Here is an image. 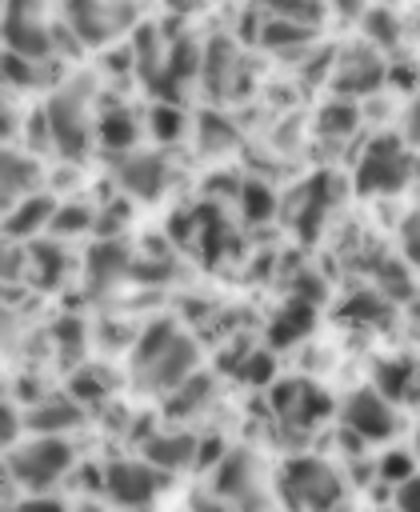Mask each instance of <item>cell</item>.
<instances>
[{"label":"cell","mask_w":420,"mask_h":512,"mask_svg":"<svg viewBox=\"0 0 420 512\" xmlns=\"http://www.w3.org/2000/svg\"><path fill=\"white\" fill-rule=\"evenodd\" d=\"M344 424H348V432H356L360 440H388V436H396V408H392V400L380 392V388H360V392H352L348 400H344Z\"/></svg>","instance_id":"52a82bcc"},{"label":"cell","mask_w":420,"mask_h":512,"mask_svg":"<svg viewBox=\"0 0 420 512\" xmlns=\"http://www.w3.org/2000/svg\"><path fill=\"white\" fill-rule=\"evenodd\" d=\"M308 328H312V304H308V300H288V304L276 312V320H272V344H292V340H300Z\"/></svg>","instance_id":"d6986e66"},{"label":"cell","mask_w":420,"mask_h":512,"mask_svg":"<svg viewBox=\"0 0 420 512\" xmlns=\"http://www.w3.org/2000/svg\"><path fill=\"white\" fill-rule=\"evenodd\" d=\"M0 488H4V468H0Z\"/></svg>","instance_id":"d590c367"},{"label":"cell","mask_w":420,"mask_h":512,"mask_svg":"<svg viewBox=\"0 0 420 512\" xmlns=\"http://www.w3.org/2000/svg\"><path fill=\"white\" fill-rule=\"evenodd\" d=\"M220 492H224L228 500H244V496L256 492V464H252V456L232 452V456L220 464Z\"/></svg>","instance_id":"ac0fdd59"},{"label":"cell","mask_w":420,"mask_h":512,"mask_svg":"<svg viewBox=\"0 0 420 512\" xmlns=\"http://www.w3.org/2000/svg\"><path fill=\"white\" fill-rule=\"evenodd\" d=\"M380 80V60L372 52H348L344 64H336V88L340 92H368Z\"/></svg>","instance_id":"2e32d148"},{"label":"cell","mask_w":420,"mask_h":512,"mask_svg":"<svg viewBox=\"0 0 420 512\" xmlns=\"http://www.w3.org/2000/svg\"><path fill=\"white\" fill-rule=\"evenodd\" d=\"M16 436H20V416H16V408H12V404H4V400H0V448H12V444H16Z\"/></svg>","instance_id":"f1b7e54d"},{"label":"cell","mask_w":420,"mask_h":512,"mask_svg":"<svg viewBox=\"0 0 420 512\" xmlns=\"http://www.w3.org/2000/svg\"><path fill=\"white\" fill-rule=\"evenodd\" d=\"M356 128V108L344 100V104H332L324 116H320V132L324 136H348Z\"/></svg>","instance_id":"484cf974"},{"label":"cell","mask_w":420,"mask_h":512,"mask_svg":"<svg viewBox=\"0 0 420 512\" xmlns=\"http://www.w3.org/2000/svg\"><path fill=\"white\" fill-rule=\"evenodd\" d=\"M52 212H56L52 192H28L24 200H16L4 212V232L16 236V240H32L36 232H44L52 224Z\"/></svg>","instance_id":"8fae6325"},{"label":"cell","mask_w":420,"mask_h":512,"mask_svg":"<svg viewBox=\"0 0 420 512\" xmlns=\"http://www.w3.org/2000/svg\"><path fill=\"white\" fill-rule=\"evenodd\" d=\"M196 368V344L172 324V320H156L144 328V336L136 340L132 352V376L140 388L152 392H172L176 384H184Z\"/></svg>","instance_id":"6da1fadb"},{"label":"cell","mask_w":420,"mask_h":512,"mask_svg":"<svg viewBox=\"0 0 420 512\" xmlns=\"http://www.w3.org/2000/svg\"><path fill=\"white\" fill-rule=\"evenodd\" d=\"M24 264H28L24 244L0 228V280H16V276L24 272Z\"/></svg>","instance_id":"d4e9b609"},{"label":"cell","mask_w":420,"mask_h":512,"mask_svg":"<svg viewBox=\"0 0 420 512\" xmlns=\"http://www.w3.org/2000/svg\"><path fill=\"white\" fill-rule=\"evenodd\" d=\"M208 380L204 376H188L184 384H176L172 388V400H168V416H192L204 400H208Z\"/></svg>","instance_id":"44dd1931"},{"label":"cell","mask_w":420,"mask_h":512,"mask_svg":"<svg viewBox=\"0 0 420 512\" xmlns=\"http://www.w3.org/2000/svg\"><path fill=\"white\" fill-rule=\"evenodd\" d=\"M36 184H40L36 160H28V156H20L12 148H0V212H8L16 200L36 192Z\"/></svg>","instance_id":"7c38bea8"},{"label":"cell","mask_w":420,"mask_h":512,"mask_svg":"<svg viewBox=\"0 0 420 512\" xmlns=\"http://www.w3.org/2000/svg\"><path fill=\"white\" fill-rule=\"evenodd\" d=\"M28 264H36L40 284H48V280H60V272H64V264H68V252H64L60 244H52V240H40V244H32Z\"/></svg>","instance_id":"7402d4cb"},{"label":"cell","mask_w":420,"mask_h":512,"mask_svg":"<svg viewBox=\"0 0 420 512\" xmlns=\"http://www.w3.org/2000/svg\"><path fill=\"white\" fill-rule=\"evenodd\" d=\"M240 376H244V380H252V384H264V380L272 376V360H268V352H256V356L240 368Z\"/></svg>","instance_id":"4dcf8cb0"},{"label":"cell","mask_w":420,"mask_h":512,"mask_svg":"<svg viewBox=\"0 0 420 512\" xmlns=\"http://www.w3.org/2000/svg\"><path fill=\"white\" fill-rule=\"evenodd\" d=\"M232 144H236V132H232L228 120H220V116H200V148L220 152V148H232Z\"/></svg>","instance_id":"cb8c5ba5"},{"label":"cell","mask_w":420,"mask_h":512,"mask_svg":"<svg viewBox=\"0 0 420 512\" xmlns=\"http://www.w3.org/2000/svg\"><path fill=\"white\" fill-rule=\"evenodd\" d=\"M0 8H4V0H0Z\"/></svg>","instance_id":"8d00e7d4"},{"label":"cell","mask_w":420,"mask_h":512,"mask_svg":"<svg viewBox=\"0 0 420 512\" xmlns=\"http://www.w3.org/2000/svg\"><path fill=\"white\" fill-rule=\"evenodd\" d=\"M272 408L288 420V424H296V428H312L320 416H328V396L316 388V384H304V380H288V384H280L276 392H272Z\"/></svg>","instance_id":"9c48e42d"},{"label":"cell","mask_w":420,"mask_h":512,"mask_svg":"<svg viewBox=\"0 0 420 512\" xmlns=\"http://www.w3.org/2000/svg\"><path fill=\"white\" fill-rule=\"evenodd\" d=\"M400 244H404V256H408L412 264H420V212H412V216L404 220V228H400Z\"/></svg>","instance_id":"83f0119b"},{"label":"cell","mask_w":420,"mask_h":512,"mask_svg":"<svg viewBox=\"0 0 420 512\" xmlns=\"http://www.w3.org/2000/svg\"><path fill=\"white\" fill-rule=\"evenodd\" d=\"M412 176V160L404 152V144L396 136H380L372 140V148L364 152L360 168H356V188L360 192H400Z\"/></svg>","instance_id":"8992f818"},{"label":"cell","mask_w":420,"mask_h":512,"mask_svg":"<svg viewBox=\"0 0 420 512\" xmlns=\"http://www.w3.org/2000/svg\"><path fill=\"white\" fill-rule=\"evenodd\" d=\"M96 136H100L104 148H112V152H128V148L140 140V128H136V120H132L128 108H108V112L96 120Z\"/></svg>","instance_id":"e0dca14e"},{"label":"cell","mask_w":420,"mask_h":512,"mask_svg":"<svg viewBox=\"0 0 420 512\" xmlns=\"http://www.w3.org/2000/svg\"><path fill=\"white\" fill-rule=\"evenodd\" d=\"M108 496L124 508H148L160 492V468H152L148 460H116L108 464Z\"/></svg>","instance_id":"ba28073f"},{"label":"cell","mask_w":420,"mask_h":512,"mask_svg":"<svg viewBox=\"0 0 420 512\" xmlns=\"http://www.w3.org/2000/svg\"><path fill=\"white\" fill-rule=\"evenodd\" d=\"M84 264H88V280H92L96 288H104L108 280H116V276L124 272V252L108 240V244H96L92 256H88Z\"/></svg>","instance_id":"ffe728a7"},{"label":"cell","mask_w":420,"mask_h":512,"mask_svg":"<svg viewBox=\"0 0 420 512\" xmlns=\"http://www.w3.org/2000/svg\"><path fill=\"white\" fill-rule=\"evenodd\" d=\"M144 460L152 468H184L196 460V440L188 432H160V436H148L144 440Z\"/></svg>","instance_id":"5bb4252c"},{"label":"cell","mask_w":420,"mask_h":512,"mask_svg":"<svg viewBox=\"0 0 420 512\" xmlns=\"http://www.w3.org/2000/svg\"><path fill=\"white\" fill-rule=\"evenodd\" d=\"M24 424H28L32 432H40V436H60L64 428L80 424V408H76L68 396H48V400H40V404L24 416Z\"/></svg>","instance_id":"9a60e30c"},{"label":"cell","mask_w":420,"mask_h":512,"mask_svg":"<svg viewBox=\"0 0 420 512\" xmlns=\"http://www.w3.org/2000/svg\"><path fill=\"white\" fill-rule=\"evenodd\" d=\"M0 36H4L8 52H16V56H28V60H48L52 56V28L44 20L40 0H4Z\"/></svg>","instance_id":"5b68a950"},{"label":"cell","mask_w":420,"mask_h":512,"mask_svg":"<svg viewBox=\"0 0 420 512\" xmlns=\"http://www.w3.org/2000/svg\"><path fill=\"white\" fill-rule=\"evenodd\" d=\"M96 392H104L100 376H96V372H80V376H76V396H96Z\"/></svg>","instance_id":"d6a6232c"},{"label":"cell","mask_w":420,"mask_h":512,"mask_svg":"<svg viewBox=\"0 0 420 512\" xmlns=\"http://www.w3.org/2000/svg\"><path fill=\"white\" fill-rule=\"evenodd\" d=\"M412 144H420V100L408 108V132H404Z\"/></svg>","instance_id":"836d02e7"},{"label":"cell","mask_w":420,"mask_h":512,"mask_svg":"<svg viewBox=\"0 0 420 512\" xmlns=\"http://www.w3.org/2000/svg\"><path fill=\"white\" fill-rule=\"evenodd\" d=\"M116 180H120L124 192H132L140 200H156L168 188V164H164V156H148V152L120 156Z\"/></svg>","instance_id":"30bf717a"},{"label":"cell","mask_w":420,"mask_h":512,"mask_svg":"<svg viewBox=\"0 0 420 512\" xmlns=\"http://www.w3.org/2000/svg\"><path fill=\"white\" fill-rule=\"evenodd\" d=\"M20 512H60V504H52V500H40V504H24Z\"/></svg>","instance_id":"e575fe53"},{"label":"cell","mask_w":420,"mask_h":512,"mask_svg":"<svg viewBox=\"0 0 420 512\" xmlns=\"http://www.w3.org/2000/svg\"><path fill=\"white\" fill-rule=\"evenodd\" d=\"M152 132L160 136V140H176L180 132H184V116H180V108H168V104H156L152 108Z\"/></svg>","instance_id":"4316f807"},{"label":"cell","mask_w":420,"mask_h":512,"mask_svg":"<svg viewBox=\"0 0 420 512\" xmlns=\"http://www.w3.org/2000/svg\"><path fill=\"white\" fill-rule=\"evenodd\" d=\"M388 480H408L412 476V460L404 456V452H392V456H384V468H380Z\"/></svg>","instance_id":"1f68e13d"},{"label":"cell","mask_w":420,"mask_h":512,"mask_svg":"<svg viewBox=\"0 0 420 512\" xmlns=\"http://www.w3.org/2000/svg\"><path fill=\"white\" fill-rule=\"evenodd\" d=\"M68 468H72V444L64 436H36V440L12 448V456H8V472L32 492L52 488Z\"/></svg>","instance_id":"3957f363"},{"label":"cell","mask_w":420,"mask_h":512,"mask_svg":"<svg viewBox=\"0 0 420 512\" xmlns=\"http://www.w3.org/2000/svg\"><path fill=\"white\" fill-rule=\"evenodd\" d=\"M44 128H48V148L60 156L76 160L88 140H92V120H88V96L84 84H64L48 96L44 104Z\"/></svg>","instance_id":"7a4b0ae2"},{"label":"cell","mask_w":420,"mask_h":512,"mask_svg":"<svg viewBox=\"0 0 420 512\" xmlns=\"http://www.w3.org/2000/svg\"><path fill=\"white\" fill-rule=\"evenodd\" d=\"M280 484H284L288 504L300 508V512H328V508L340 500V492H344L336 468L324 464V460H316V456H296V460H288Z\"/></svg>","instance_id":"277c9868"},{"label":"cell","mask_w":420,"mask_h":512,"mask_svg":"<svg viewBox=\"0 0 420 512\" xmlns=\"http://www.w3.org/2000/svg\"><path fill=\"white\" fill-rule=\"evenodd\" d=\"M68 20L84 44H100L116 28V4L112 0H68Z\"/></svg>","instance_id":"4fadbf2b"},{"label":"cell","mask_w":420,"mask_h":512,"mask_svg":"<svg viewBox=\"0 0 420 512\" xmlns=\"http://www.w3.org/2000/svg\"><path fill=\"white\" fill-rule=\"evenodd\" d=\"M396 508H400V512H420V476H408V480H400V492H396Z\"/></svg>","instance_id":"f546056e"},{"label":"cell","mask_w":420,"mask_h":512,"mask_svg":"<svg viewBox=\"0 0 420 512\" xmlns=\"http://www.w3.org/2000/svg\"><path fill=\"white\" fill-rule=\"evenodd\" d=\"M92 220H96V216H92V208H84V204H56L48 232H52V236H76V232H84Z\"/></svg>","instance_id":"603a6c76"}]
</instances>
